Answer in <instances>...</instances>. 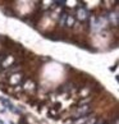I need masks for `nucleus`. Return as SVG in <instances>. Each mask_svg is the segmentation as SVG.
Returning a JSON list of instances; mask_svg holds the SVG:
<instances>
[{
  "label": "nucleus",
  "mask_w": 119,
  "mask_h": 124,
  "mask_svg": "<svg viewBox=\"0 0 119 124\" xmlns=\"http://www.w3.org/2000/svg\"><path fill=\"white\" fill-rule=\"evenodd\" d=\"M0 124H4V123H3V122H0Z\"/></svg>",
  "instance_id": "nucleus-1"
}]
</instances>
